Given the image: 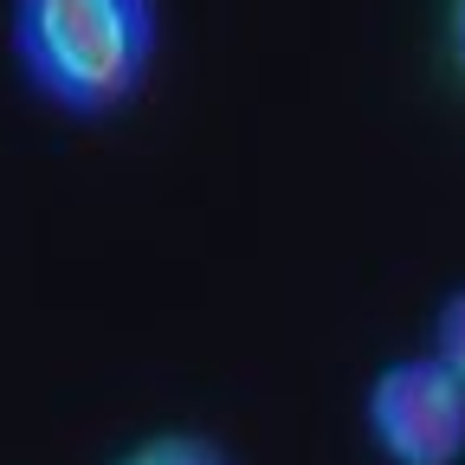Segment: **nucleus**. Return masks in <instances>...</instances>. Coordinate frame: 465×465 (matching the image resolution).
<instances>
[{"mask_svg": "<svg viewBox=\"0 0 465 465\" xmlns=\"http://www.w3.org/2000/svg\"><path fill=\"white\" fill-rule=\"evenodd\" d=\"M162 0H7L14 78L72 124H104L149 91Z\"/></svg>", "mask_w": 465, "mask_h": 465, "instance_id": "1", "label": "nucleus"}, {"mask_svg": "<svg viewBox=\"0 0 465 465\" xmlns=\"http://www.w3.org/2000/svg\"><path fill=\"white\" fill-rule=\"evenodd\" d=\"M362 433L381 465H459L465 459V388L459 375L414 349L369 375Z\"/></svg>", "mask_w": 465, "mask_h": 465, "instance_id": "2", "label": "nucleus"}, {"mask_svg": "<svg viewBox=\"0 0 465 465\" xmlns=\"http://www.w3.org/2000/svg\"><path fill=\"white\" fill-rule=\"evenodd\" d=\"M110 465H240V459L201 427H155V433L130 440Z\"/></svg>", "mask_w": 465, "mask_h": 465, "instance_id": "3", "label": "nucleus"}, {"mask_svg": "<svg viewBox=\"0 0 465 465\" xmlns=\"http://www.w3.org/2000/svg\"><path fill=\"white\" fill-rule=\"evenodd\" d=\"M427 356H440L459 375V388H465V278L446 291V298L433 304V317H427Z\"/></svg>", "mask_w": 465, "mask_h": 465, "instance_id": "4", "label": "nucleus"}, {"mask_svg": "<svg viewBox=\"0 0 465 465\" xmlns=\"http://www.w3.org/2000/svg\"><path fill=\"white\" fill-rule=\"evenodd\" d=\"M446 52H452V72L465 78V0H446Z\"/></svg>", "mask_w": 465, "mask_h": 465, "instance_id": "5", "label": "nucleus"}]
</instances>
